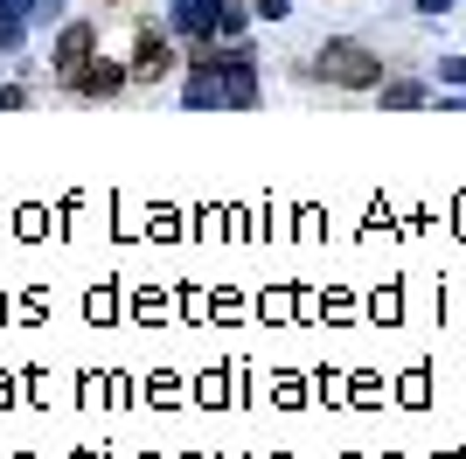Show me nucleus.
<instances>
[{"instance_id": "obj_12", "label": "nucleus", "mask_w": 466, "mask_h": 459, "mask_svg": "<svg viewBox=\"0 0 466 459\" xmlns=\"http://www.w3.org/2000/svg\"><path fill=\"white\" fill-rule=\"evenodd\" d=\"M410 7H418V21H446L460 0H410Z\"/></svg>"}, {"instance_id": "obj_3", "label": "nucleus", "mask_w": 466, "mask_h": 459, "mask_svg": "<svg viewBox=\"0 0 466 459\" xmlns=\"http://www.w3.org/2000/svg\"><path fill=\"white\" fill-rule=\"evenodd\" d=\"M160 21H167V36L188 49V42H216V36L244 42L258 15H251V0H167V15H160Z\"/></svg>"}, {"instance_id": "obj_15", "label": "nucleus", "mask_w": 466, "mask_h": 459, "mask_svg": "<svg viewBox=\"0 0 466 459\" xmlns=\"http://www.w3.org/2000/svg\"><path fill=\"white\" fill-rule=\"evenodd\" d=\"M21 7H28V0H21Z\"/></svg>"}, {"instance_id": "obj_13", "label": "nucleus", "mask_w": 466, "mask_h": 459, "mask_svg": "<svg viewBox=\"0 0 466 459\" xmlns=\"http://www.w3.org/2000/svg\"><path fill=\"white\" fill-rule=\"evenodd\" d=\"M251 15H258V21H286L292 0H251Z\"/></svg>"}, {"instance_id": "obj_4", "label": "nucleus", "mask_w": 466, "mask_h": 459, "mask_svg": "<svg viewBox=\"0 0 466 459\" xmlns=\"http://www.w3.org/2000/svg\"><path fill=\"white\" fill-rule=\"evenodd\" d=\"M56 91L70 97V105H118V97L133 91V63H118V56H105V49H97L77 76H63Z\"/></svg>"}, {"instance_id": "obj_2", "label": "nucleus", "mask_w": 466, "mask_h": 459, "mask_svg": "<svg viewBox=\"0 0 466 459\" xmlns=\"http://www.w3.org/2000/svg\"><path fill=\"white\" fill-rule=\"evenodd\" d=\"M292 76H299V84H334V91L376 97V84H383L390 70H383V56H376L362 36H328L307 63H292Z\"/></svg>"}, {"instance_id": "obj_11", "label": "nucleus", "mask_w": 466, "mask_h": 459, "mask_svg": "<svg viewBox=\"0 0 466 459\" xmlns=\"http://www.w3.org/2000/svg\"><path fill=\"white\" fill-rule=\"evenodd\" d=\"M439 84H446V91H466V56H439Z\"/></svg>"}, {"instance_id": "obj_1", "label": "nucleus", "mask_w": 466, "mask_h": 459, "mask_svg": "<svg viewBox=\"0 0 466 459\" xmlns=\"http://www.w3.org/2000/svg\"><path fill=\"white\" fill-rule=\"evenodd\" d=\"M181 112H258L265 84H258V49L244 42H188L181 49Z\"/></svg>"}, {"instance_id": "obj_7", "label": "nucleus", "mask_w": 466, "mask_h": 459, "mask_svg": "<svg viewBox=\"0 0 466 459\" xmlns=\"http://www.w3.org/2000/svg\"><path fill=\"white\" fill-rule=\"evenodd\" d=\"M431 84L425 76H383V84H376V105H383V112H425L431 105Z\"/></svg>"}, {"instance_id": "obj_5", "label": "nucleus", "mask_w": 466, "mask_h": 459, "mask_svg": "<svg viewBox=\"0 0 466 459\" xmlns=\"http://www.w3.org/2000/svg\"><path fill=\"white\" fill-rule=\"evenodd\" d=\"M133 84H160V76H181V42L167 36V21H139L133 28Z\"/></svg>"}, {"instance_id": "obj_6", "label": "nucleus", "mask_w": 466, "mask_h": 459, "mask_svg": "<svg viewBox=\"0 0 466 459\" xmlns=\"http://www.w3.org/2000/svg\"><path fill=\"white\" fill-rule=\"evenodd\" d=\"M97 49H105L97 21H77V15H70V21H56V28H49V76H56V84H63V76H77L84 63L97 56Z\"/></svg>"}, {"instance_id": "obj_14", "label": "nucleus", "mask_w": 466, "mask_h": 459, "mask_svg": "<svg viewBox=\"0 0 466 459\" xmlns=\"http://www.w3.org/2000/svg\"><path fill=\"white\" fill-rule=\"evenodd\" d=\"M105 7H133V0H105Z\"/></svg>"}, {"instance_id": "obj_8", "label": "nucleus", "mask_w": 466, "mask_h": 459, "mask_svg": "<svg viewBox=\"0 0 466 459\" xmlns=\"http://www.w3.org/2000/svg\"><path fill=\"white\" fill-rule=\"evenodd\" d=\"M28 28H35V21H28V7H21V0H0V56H7V63L28 49Z\"/></svg>"}, {"instance_id": "obj_10", "label": "nucleus", "mask_w": 466, "mask_h": 459, "mask_svg": "<svg viewBox=\"0 0 466 459\" xmlns=\"http://www.w3.org/2000/svg\"><path fill=\"white\" fill-rule=\"evenodd\" d=\"M28 21H35V28H56V21H70V0H28Z\"/></svg>"}, {"instance_id": "obj_9", "label": "nucleus", "mask_w": 466, "mask_h": 459, "mask_svg": "<svg viewBox=\"0 0 466 459\" xmlns=\"http://www.w3.org/2000/svg\"><path fill=\"white\" fill-rule=\"evenodd\" d=\"M35 105V76H15V84H0V112H28Z\"/></svg>"}]
</instances>
